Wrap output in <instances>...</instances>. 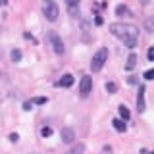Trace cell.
Listing matches in <instances>:
<instances>
[{
  "label": "cell",
  "instance_id": "obj_22",
  "mask_svg": "<svg viewBox=\"0 0 154 154\" xmlns=\"http://www.w3.org/2000/svg\"><path fill=\"white\" fill-rule=\"evenodd\" d=\"M17 139H19V135H17V133H12V135H10V141H12V143H16Z\"/></svg>",
  "mask_w": 154,
  "mask_h": 154
},
{
  "label": "cell",
  "instance_id": "obj_3",
  "mask_svg": "<svg viewBox=\"0 0 154 154\" xmlns=\"http://www.w3.org/2000/svg\"><path fill=\"white\" fill-rule=\"evenodd\" d=\"M42 14H45V17L48 21H56L58 16H60V8H58V4L54 0H45L42 2Z\"/></svg>",
  "mask_w": 154,
  "mask_h": 154
},
{
  "label": "cell",
  "instance_id": "obj_25",
  "mask_svg": "<svg viewBox=\"0 0 154 154\" xmlns=\"http://www.w3.org/2000/svg\"><path fill=\"white\" fill-rule=\"evenodd\" d=\"M23 37H25V38H29V41H33V42H37V41H35V38H33L31 35H29V33H25V35H23Z\"/></svg>",
  "mask_w": 154,
  "mask_h": 154
},
{
  "label": "cell",
  "instance_id": "obj_4",
  "mask_svg": "<svg viewBox=\"0 0 154 154\" xmlns=\"http://www.w3.org/2000/svg\"><path fill=\"white\" fill-rule=\"evenodd\" d=\"M48 41H50V45H52V48H54V52L56 54H64V50H66V46H64V41H62V37L58 35V33H48Z\"/></svg>",
  "mask_w": 154,
  "mask_h": 154
},
{
  "label": "cell",
  "instance_id": "obj_21",
  "mask_svg": "<svg viewBox=\"0 0 154 154\" xmlns=\"http://www.w3.org/2000/svg\"><path fill=\"white\" fill-rule=\"evenodd\" d=\"M94 23H96V25H102V23H104V19L100 17V16H96V17H94Z\"/></svg>",
  "mask_w": 154,
  "mask_h": 154
},
{
  "label": "cell",
  "instance_id": "obj_17",
  "mask_svg": "<svg viewBox=\"0 0 154 154\" xmlns=\"http://www.w3.org/2000/svg\"><path fill=\"white\" fill-rule=\"evenodd\" d=\"M31 104H46V96H37L31 100Z\"/></svg>",
  "mask_w": 154,
  "mask_h": 154
},
{
  "label": "cell",
  "instance_id": "obj_26",
  "mask_svg": "<svg viewBox=\"0 0 154 154\" xmlns=\"http://www.w3.org/2000/svg\"><path fill=\"white\" fill-rule=\"evenodd\" d=\"M8 2V0H0V6H4V4H6Z\"/></svg>",
  "mask_w": 154,
  "mask_h": 154
},
{
  "label": "cell",
  "instance_id": "obj_12",
  "mask_svg": "<svg viewBox=\"0 0 154 154\" xmlns=\"http://www.w3.org/2000/svg\"><path fill=\"white\" fill-rule=\"evenodd\" d=\"M112 125H114V129H116V131H119V133H123L125 129H127V125H125V123L122 122V119H114Z\"/></svg>",
  "mask_w": 154,
  "mask_h": 154
},
{
  "label": "cell",
  "instance_id": "obj_18",
  "mask_svg": "<svg viewBox=\"0 0 154 154\" xmlns=\"http://www.w3.org/2000/svg\"><path fill=\"white\" fill-rule=\"evenodd\" d=\"M41 135H42V137H50V135H52V129H50V127H46V125H45V127L41 129Z\"/></svg>",
  "mask_w": 154,
  "mask_h": 154
},
{
  "label": "cell",
  "instance_id": "obj_9",
  "mask_svg": "<svg viewBox=\"0 0 154 154\" xmlns=\"http://www.w3.org/2000/svg\"><path fill=\"white\" fill-rule=\"evenodd\" d=\"M73 75H71V73H66V75H62V79L60 81H58V85H60V87H71V85H73Z\"/></svg>",
  "mask_w": 154,
  "mask_h": 154
},
{
  "label": "cell",
  "instance_id": "obj_11",
  "mask_svg": "<svg viewBox=\"0 0 154 154\" xmlns=\"http://www.w3.org/2000/svg\"><path fill=\"white\" fill-rule=\"evenodd\" d=\"M83 152H85V144L79 143V144H73V146H71L66 154H83Z\"/></svg>",
  "mask_w": 154,
  "mask_h": 154
},
{
  "label": "cell",
  "instance_id": "obj_15",
  "mask_svg": "<svg viewBox=\"0 0 154 154\" xmlns=\"http://www.w3.org/2000/svg\"><path fill=\"white\" fill-rule=\"evenodd\" d=\"M106 91H108L110 94H114L116 91H118V85H116V83H112V81H110V83H106Z\"/></svg>",
  "mask_w": 154,
  "mask_h": 154
},
{
  "label": "cell",
  "instance_id": "obj_5",
  "mask_svg": "<svg viewBox=\"0 0 154 154\" xmlns=\"http://www.w3.org/2000/svg\"><path fill=\"white\" fill-rule=\"evenodd\" d=\"M91 91H93V77H89V75L81 77V85H79V94L83 96V98H87V96L91 94Z\"/></svg>",
  "mask_w": 154,
  "mask_h": 154
},
{
  "label": "cell",
  "instance_id": "obj_10",
  "mask_svg": "<svg viewBox=\"0 0 154 154\" xmlns=\"http://www.w3.org/2000/svg\"><path fill=\"white\" fill-rule=\"evenodd\" d=\"M135 66H137V54H129V58H127V64H125V69H127V71H131Z\"/></svg>",
  "mask_w": 154,
  "mask_h": 154
},
{
  "label": "cell",
  "instance_id": "obj_1",
  "mask_svg": "<svg viewBox=\"0 0 154 154\" xmlns=\"http://www.w3.org/2000/svg\"><path fill=\"white\" fill-rule=\"evenodd\" d=\"M110 33L114 37H118L119 41H123V45L127 48H135L139 41V29L131 25V23H112L110 25Z\"/></svg>",
  "mask_w": 154,
  "mask_h": 154
},
{
  "label": "cell",
  "instance_id": "obj_20",
  "mask_svg": "<svg viewBox=\"0 0 154 154\" xmlns=\"http://www.w3.org/2000/svg\"><path fill=\"white\" fill-rule=\"evenodd\" d=\"M146 58H148V62H152V60H154V48H152V46L148 48V52H146Z\"/></svg>",
  "mask_w": 154,
  "mask_h": 154
},
{
  "label": "cell",
  "instance_id": "obj_19",
  "mask_svg": "<svg viewBox=\"0 0 154 154\" xmlns=\"http://www.w3.org/2000/svg\"><path fill=\"white\" fill-rule=\"evenodd\" d=\"M152 77H154V69H146V71H144V79H146V81H150Z\"/></svg>",
  "mask_w": 154,
  "mask_h": 154
},
{
  "label": "cell",
  "instance_id": "obj_24",
  "mask_svg": "<svg viewBox=\"0 0 154 154\" xmlns=\"http://www.w3.org/2000/svg\"><path fill=\"white\" fill-rule=\"evenodd\" d=\"M146 29H148V31H152V21H150V19L146 21Z\"/></svg>",
  "mask_w": 154,
  "mask_h": 154
},
{
  "label": "cell",
  "instance_id": "obj_14",
  "mask_svg": "<svg viewBox=\"0 0 154 154\" xmlns=\"http://www.w3.org/2000/svg\"><path fill=\"white\" fill-rule=\"evenodd\" d=\"M10 56H12V60H14V62H19V60H21V50L14 48V50H12V54H10Z\"/></svg>",
  "mask_w": 154,
  "mask_h": 154
},
{
  "label": "cell",
  "instance_id": "obj_7",
  "mask_svg": "<svg viewBox=\"0 0 154 154\" xmlns=\"http://www.w3.org/2000/svg\"><path fill=\"white\" fill-rule=\"evenodd\" d=\"M144 85L139 87V96H137V108H139V112H144L146 110V104H144Z\"/></svg>",
  "mask_w": 154,
  "mask_h": 154
},
{
  "label": "cell",
  "instance_id": "obj_2",
  "mask_svg": "<svg viewBox=\"0 0 154 154\" xmlns=\"http://www.w3.org/2000/svg\"><path fill=\"white\" fill-rule=\"evenodd\" d=\"M108 62V48L102 46L98 52L93 56V60H91V69L93 71H100L104 67V64Z\"/></svg>",
  "mask_w": 154,
  "mask_h": 154
},
{
  "label": "cell",
  "instance_id": "obj_23",
  "mask_svg": "<svg viewBox=\"0 0 154 154\" xmlns=\"http://www.w3.org/2000/svg\"><path fill=\"white\" fill-rule=\"evenodd\" d=\"M31 106H33L31 102H25V104H23V110H31Z\"/></svg>",
  "mask_w": 154,
  "mask_h": 154
},
{
  "label": "cell",
  "instance_id": "obj_8",
  "mask_svg": "<svg viewBox=\"0 0 154 154\" xmlns=\"http://www.w3.org/2000/svg\"><path fill=\"white\" fill-rule=\"evenodd\" d=\"M116 16H119V17H133V12H131L127 6L119 4V6L116 8Z\"/></svg>",
  "mask_w": 154,
  "mask_h": 154
},
{
  "label": "cell",
  "instance_id": "obj_16",
  "mask_svg": "<svg viewBox=\"0 0 154 154\" xmlns=\"http://www.w3.org/2000/svg\"><path fill=\"white\" fill-rule=\"evenodd\" d=\"M79 2H81V0H66V4H67V8H69V10L79 8Z\"/></svg>",
  "mask_w": 154,
  "mask_h": 154
},
{
  "label": "cell",
  "instance_id": "obj_13",
  "mask_svg": "<svg viewBox=\"0 0 154 154\" xmlns=\"http://www.w3.org/2000/svg\"><path fill=\"white\" fill-rule=\"evenodd\" d=\"M119 116H122V119H129L131 118V114H129V110H127V106H119Z\"/></svg>",
  "mask_w": 154,
  "mask_h": 154
},
{
  "label": "cell",
  "instance_id": "obj_6",
  "mask_svg": "<svg viewBox=\"0 0 154 154\" xmlns=\"http://www.w3.org/2000/svg\"><path fill=\"white\" fill-rule=\"evenodd\" d=\"M60 139H62V143H66V144H69V143H73L75 141V131L71 127H64L60 131Z\"/></svg>",
  "mask_w": 154,
  "mask_h": 154
}]
</instances>
